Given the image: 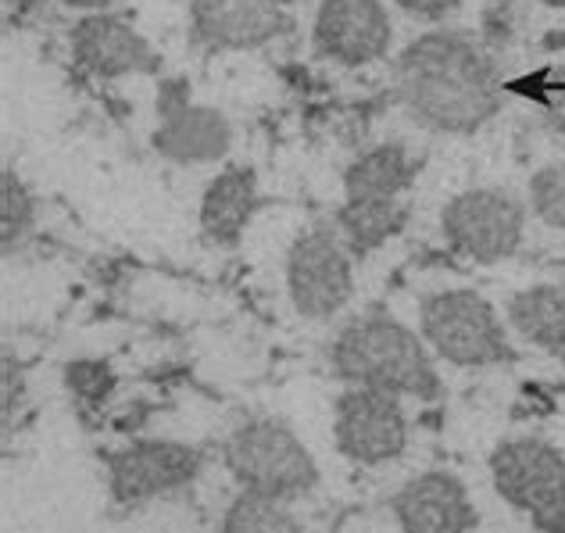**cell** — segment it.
Instances as JSON below:
<instances>
[{"instance_id": "obj_9", "label": "cell", "mask_w": 565, "mask_h": 533, "mask_svg": "<svg viewBox=\"0 0 565 533\" xmlns=\"http://www.w3.org/2000/svg\"><path fill=\"white\" fill-rule=\"evenodd\" d=\"M337 451L359 466H391L408 448V416L397 394L344 387L333 402Z\"/></svg>"}, {"instance_id": "obj_19", "label": "cell", "mask_w": 565, "mask_h": 533, "mask_svg": "<svg viewBox=\"0 0 565 533\" xmlns=\"http://www.w3.org/2000/svg\"><path fill=\"white\" fill-rule=\"evenodd\" d=\"M36 226V201L14 169H0V247L14 255Z\"/></svg>"}, {"instance_id": "obj_15", "label": "cell", "mask_w": 565, "mask_h": 533, "mask_svg": "<svg viewBox=\"0 0 565 533\" xmlns=\"http://www.w3.org/2000/svg\"><path fill=\"white\" fill-rule=\"evenodd\" d=\"M401 533H472L480 515L469 487L444 469H426L412 477L391 501Z\"/></svg>"}, {"instance_id": "obj_13", "label": "cell", "mask_w": 565, "mask_h": 533, "mask_svg": "<svg viewBox=\"0 0 565 533\" xmlns=\"http://www.w3.org/2000/svg\"><path fill=\"white\" fill-rule=\"evenodd\" d=\"M190 40L204 51H255L290 29V0H183Z\"/></svg>"}, {"instance_id": "obj_14", "label": "cell", "mask_w": 565, "mask_h": 533, "mask_svg": "<svg viewBox=\"0 0 565 533\" xmlns=\"http://www.w3.org/2000/svg\"><path fill=\"white\" fill-rule=\"evenodd\" d=\"M68 47L76 65L94 72L100 79L118 76H158L161 57L147 43V36L122 14L111 11H90L72 25Z\"/></svg>"}, {"instance_id": "obj_11", "label": "cell", "mask_w": 565, "mask_h": 533, "mask_svg": "<svg viewBox=\"0 0 565 533\" xmlns=\"http://www.w3.org/2000/svg\"><path fill=\"white\" fill-rule=\"evenodd\" d=\"M490 487L509 509L533 515L565 491V455L544 437H509L490 451Z\"/></svg>"}, {"instance_id": "obj_8", "label": "cell", "mask_w": 565, "mask_h": 533, "mask_svg": "<svg viewBox=\"0 0 565 533\" xmlns=\"http://www.w3.org/2000/svg\"><path fill=\"white\" fill-rule=\"evenodd\" d=\"M204 455L183 440H132L108 455V494L115 505L140 509L154 498L180 494L198 480Z\"/></svg>"}, {"instance_id": "obj_12", "label": "cell", "mask_w": 565, "mask_h": 533, "mask_svg": "<svg viewBox=\"0 0 565 533\" xmlns=\"http://www.w3.org/2000/svg\"><path fill=\"white\" fill-rule=\"evenodd\" d=\"M394 22L383 0H322L311 22V47L344 68H362L386 57Z\"/></svg>"}, {"instance_id": "obj_1", "label": "cell", "mask_w": 565, "mask_h": 533, "mask_svg": "<svg viewBox=\"0 0 565 533\" xmlns=\"http://www.w3.org/2000/svg\"><path fill=\"white\" fill-rule=\"evenodd\" d=\"M391 83L401 111L440 137H469L501 111L498 65L458 29L415 36L394 57Z\"/></svg>"}, {"instance_id": "obj_18", "label": "cell", "mask_w": 565, "mask_h": 533, "mask_svg": "<svg viewBox=\"0 0 565 533\" xmlns=\"http://www.w3.org/2000/svg\"><path fill=\"white\" fill-rule=\"evenodd\" d=\"M218 533H308V530L294 515L290 501L241 491L226 505V512H222Z\"/></svg>"}, {"instance_id": "obj_5", "label": "cell", "mask_w": 565, "mask_h": 533, "mask_svg": "<svg viewBox=\"0 0 565 533\" xmlns=\"http://www.w3.org/2000/svg\"><path fill=\"white\" fill-rule=\"evenodd\" d=\"M419 333L429 351L455 369H490L515 359L498 308L472 287H448L423 298Z\"/></svg>"}, {"instance_id": "obj_21", "label": "cell", "mask_w": 565, "mask_h": 533, "mask_svg": "<svg viewBox=\"0 0 565 533\" xmlns=\"http://www.w3.org/2000/svg\"><path fill=\"white\" fill-rule=\"evenodd\" d=\"M537 105H541V111H544L547 129H552L555 137H565V62L555 65V68L541 79Z\"/></svg>"}, {"instance_id": "obj_16", "label": "cell", "mask_w": 565, "mask_h": 533, "mask_svg": "<svg viewBox=\"0 0 565 533\" xmlns=\"http://www.w3.org/2000/svg\"><path fill=\"white\" fill-rule=\"evenodd\" d=\"M262 209L258 172L250 166H233L218 172L207 183L201 198V233L212 247H236L244 241V230Z\"/></svg>"}, {"instance_id": "obj_23", "label": "cell", "mask_w": 565, "mask_h": 533, "mask_svg": "<svg viewBox=\"0 0 565 533\" xmlns=\"http://www.w3.org/2000/svg\"><path fill=\"white\" fill-rule=\"evenodd\" d=\"M394 4L419 22H440L462 8V0H394Z\"/></svg>"}, {"instance_id": "obj_4", "label": "cell", "mask_w": 565, "mask_h": 533, "mask_svg": "<svg viewBox=\"0 0 565 533\" xmlns=\"http://www.w3.org/2000/svg\"><path fill=\"white\" fill-rule=\"evenodd\" d=\"M222 462L241 491L276 501L308 498L322 472L308 444L282 419H247L222 444Z\"/></svg>"}, {"instance_id": "obj_10", "label": "cell", "mask_w": 565, "mask_h": 533, "mask_svg": "<svg viewBox=\"0 0 565 533\" xmlns=\"http://www.w3.org/2000/svg\"><path fill=\"white\" fill-rule=\"evenodd\" d=\"M158 129L151 132L154 154L172 166H215L233 147V122L212 105L190 97L186 79H161Z\"/></svg>"}, {"instance_id": "obj_24", "label": "cell", "mask_w": 565, "mask_h": 533, "mask_svg": "<svg viewBox=\"0 0 565 533\" xmlns=\"http://www.w3.org/2000/svg\"><path fill=\"white\" fill-rule=\"evenodd\" d=\"M530 523L537 533H565V491L552 501V505H544L541 512L530 515Z\"/></svg>"}, {"instance_id": "obj_22", "label": "cell", "mask_w": 565, "mask_h": 533, "mask_svg": "<svg viewBox=\"0 0 565 533\" xmlns=\"http://www.w3.org/2000/svg\"><path fill=\"white\" fill-rule=\"evenodd\" d=\"M68 391L79 394L83 402H104V394L111 391V369L100 362H76L65 369Z\"/></svg>"}, {"instance_id": "obj_2", "label": "cell", "mask_w": 565, "mask_h": 533, "mask_svg": "<svg viewBox=\"0 0 565 533\" xmlns=\"http://www.w3.org/2000/svg\"><path fill=\"white\" fill-rule=\"evenodd\" d=\"M326 362L344 387H373L415 402L444 397V380L423 333L383 312L351 319L330 340Z\"/></svg>"}, {"instance_id": "obj_17", "label": "cell", "mask_w": 565, "mask_h": 533, "mask_svg": "<svg viewBox=\"0 0 565 533\" xmlns=\"http://www.w3.org/2000/svg\"><path fill=\"white\" fill-rule=\"evenodd\" d=\"M504 319L519 340L544 354H565V290L555 284H530L504 305Z\"/></svg>"}, {"instance_id": "obj_6", "label": "cell", "mask_w": 565, "mask_h": 533, "mask_svg": "<svg viewBox=\"0 0 565 533\" xmlns=\"http://www.w3.org/2000/svg\"><path fill=\"white\" fill-rule=\"evenodd\" d=\"M440 233L455 255L476 265H498L523 247L526 204L498 186L462 190L444 204Z\"/></svg>"}, {"instance_id": "obj_7", "label": "cell", "mask_w": 565, "mask_h": 533, "mask_svg": "<svg viewBox=\"0 0 565 533\" xmlns=\"http://www.w3.org/2000/svg\"><path fill=\"white\" fill-rule=\"evenodd\" d=\"M287 294L294 312L308 322L340 316L354 294L351 250L333 230H308L287 255Z\"/></svg>"}, {"instance_id": "obj_3", "label": "cell", "mask_w": 565, "mask_h": 533, "mask_svg": "<svg viewBox=\"0 0 565 533\" xmlns=\"http://www.w3.org/2000/svg\"><path fill=\"white\" fill-rule=\"evenodd\" d=\"M415 180V161L405 143L369 147L344 172V204L337 212V233L351 255H373L397 230V198Z\"/></svg>"}, {"instance_id": "obj_25", "label": "cell", "mask_w": 565, "mask_h": 533, "mask_svg": "<svg viewBox=\"0 0 565 533\" xmlns=\"http://www.w3.org/2000/svg\"><path fill=\"white\" fill-rule=\"evenodd\" d=\"M62 4H68V8H76V11H108L111 4H118V0H62Z\"/></svg>"}, {"instance_id": "obj_20", "label": "cell", "mask_w": 565, "mask_h": 533, "mask_svg": "<svg viewBox=\"0 0 565 533\" xmlns=\"http://www.w3.org/2000/svg\"><path fill=\"white\" fill-rule=\"evenodd\" d=\"M526 204L544 226L565 230V161H552L530 175Z\"/></svg>"}]
</instances>
